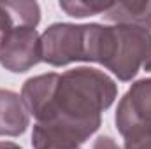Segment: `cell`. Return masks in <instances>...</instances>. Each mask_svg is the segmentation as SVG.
I'll return each mask as SVG.
<instances>
[{
	"label": "cell",
	"mask_w": 151,
	"mask_h": 149,
	"mask_svg": "<svg viewBox=\"0 0 151 149\" xmlns=\"http://www.w3.org/2000/svg\"><path fill=\"white\" fill-rule=\"evenodd\" d=\"M91 149H121V148L116 144V140H114L113 137H109V135H100V137L93 142V148Z\"/></svg>",
	"instance_id": "obj_11"
},
{
	"label": "cell",
	"mask_w": 151,
	"mask_h": 149,
	"mask_svg": "<svg viewBox=\"0 0 151 149\" xmlns=\"http://www.w3.org/2000/svg\"><path fill=\"white\" fill-rule=\"evenodd\" d=\"M30 114L27 111L21 95L11 90H0V135L18 137L27 132Z\"/></svg>",
	"instance_id": "obj_6"
},
{
	"label": "cell",
	"mask_w": 151,
	"mask_h": 149,
	"mask_svg": "<svg viewBox=\"0 0 151 149\" xmlns=\"http://www.w3.org/2000/svg\"><path fill=\"white\" fill-rule=\"evenodd\" d=\"M42 62L53 67H65L86 62V25L55 23L40 35Z\"/></svg>",
	"instance_id": "obj_3"
},
{
	"label": "cell",
	"mask_w": 151,
	"mask_h": 149,
	"mask_svg": "<svg viewBox=\"0 0 151 149\" xmlns=\"http://www.w3.org/2000/svg\"><path fill=\"white\" fill-rule=\"evenodd\" d=\"M32 148L34 149H83L79 144L70 140H65L62 137H56L49 132H46L42 126L35 125L32 132Z\"/></svg>",
	"instance_id": "obj_8"
},
{
	"label": "cell",
	"mask_w": 151,
	"mask_h": 149,
	"mask_svg": "<svg viewBox=\"0 0 151 149\" xmlns=\"http://www.w3.org/2000/svg\"><path fill=\"white\" fill-rule=\"evenodd\" d=\"M116 95L113 79L90 67L35 75L21 88V100L35 125L79 146L100 128L102 112L113 105Z\"/></svg>",
	"instance_id": "obj_1"
},
{
	"label": "cell",
	"mask_w": 151,
	"mask_h": 149,
	"mask_svg": "<svg viewBox=\"0 0 151 149\" xmlns=\"http://www.w3.org/2000/svg\"><path fill=\"white\" fill-rule=\"evenodd\" d=\"M7 28H9L7 14H5V11H4V7H2V2H0V37H2V34H4Z\"/></svg>",
	"instance_id": "obj_12"
},
{
	"label": "cell",
	"mask_w": 151,
	"mask_h": 149,
	"mask_svg": "<svg viewBox=\"0 0 151 149\" xmlns=\"http://www.w3.org/2000/svg\"><path fill=\"white\" fill-rule=\"evenodd\" d=\"M142 67H144V70H146V72H151V54L148 56V60L144 62V65H142Z\"/></svg>",
	"instance_id": "obj_14"
},
{
	"label": "cell",
	"mask_w": 151,
	"mask_h": 149,
	"mask_svg": "<svg viewBox=\"0 0 151 149\" xmlns=\"http://www.w3.org/2000/svg\"><path fill=\"white\" fill-rule=\"evenodd\" d=\"M151 54V32L141 27L86 25V62L100 63L119 81H132Z\"/></svg>",
	"instance_id": "obj_2"
},
{
	"label": "cell",
	"mask_w": 151,
	"mask_h": 149,
	"mask_svg": "<svg viewBox=\"0 0 151 149\" xmlns=\"http://www.w3.org/2000/svg\"><path fill=\"white\" fill-rule=\"evenodd\" d=\"M42 62L40 35L32 27H9L0 37V65L14 74L27 72Z\"/></svg>",
	"instance_id": "obj_4"
},
{
	"label": "cell",
	"mask_w": 151,
	"mask_h": 149,
	"mask_svg": "<svg viewBox=\"0 0 151 149\" xmlns=\"http://www.w3.org/2000/svg\"><path fill=\"white\" fill-rule=\"evenodd\" d=\"M116 128L125 137L132 130L151 126V77L130 86L116 109Z\"/></svg>",
	"instance_id": "obj_5"
},
{
	"label": "cell",
	"mask_w": 151,
	"mask_h": 149,
	"mask_svg": "<svg viewBox=\"0 0 151 149\" xmlns=\"http://www.w3.org/2000/svg\"><path fill=\"white\" fill-rule=\"evenodd\" d=\"M113 2H60V9H63L69 16L72 18H86V16H95V14H104Z\"/></svg>",
	"instance_id": "obj_9"
},
{
	"label": "cell",
	"mask_w": 151,
	"mask_h": 149,
	"mask_svg": "<svg viewBox=\"0 0 151 149\" xmlns=\"http://www.w3.org/2000/svg\"><path fill=\"white\" fill-rule=\"evenodd\" d=\"M125 149H151V126L137 128L125 135Z\"/></svg>",
	"instance_id": "obj_10"
},
{
	"label": "cell",
	"mask_w": 151,
	"mask_h": 149,
	"mask_svg": "<svg viewBox=\"0 0 151 149\" xmlns=\"http://www.w3.org/2000/svg\"><path fill=\"white\" fill-rule=\"evenodd\" d=\"M102 18L114 25L141 27L151 32V2H113Z\"/></svg>",
	"instance_id": "obj_7"
},
{
	"label": "cell",
	"mask_w": 151,
	"mask_h": 149,
	"mask_svg": "<svg viewBox=\"0 0 151 149\" xmlns=\"http://www.w3.org/2000/svg\"><path fill=\"white\" fill-rule=\"evenodd\" d=\"M0 149H21L18 144H14V142H7V140H4V142H0Z\"/></svg>",
	"instance_id": "obj_13"
}]
</instances>
